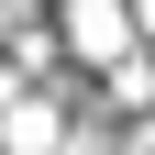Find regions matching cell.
Listing matches in <instances>:
<instances>
[{"label":"cell","instance_id":"6da1fadb","mask_svg":"<svg viewBox=\"0 0 155 155\" xmlns=\"http://www.w3.org/2000/svg\"><path fill=\"white\" fill-rule=\"evenodd\" d=\"M67 45L78 55H122V0H67Z\"/></svg>","mask_w":155,"mask_h":155}]
</instances>
